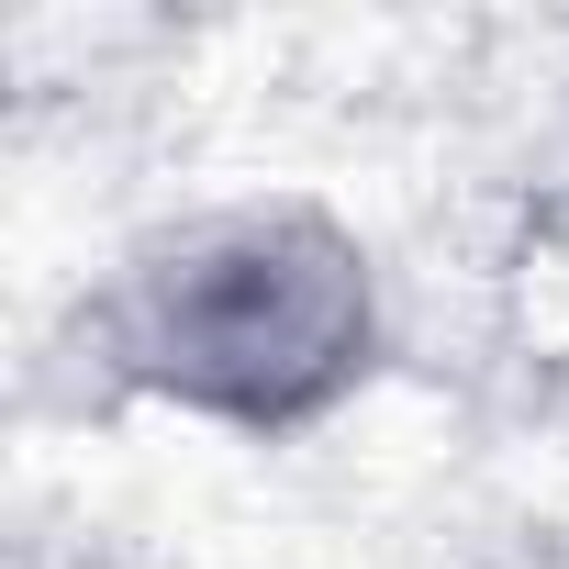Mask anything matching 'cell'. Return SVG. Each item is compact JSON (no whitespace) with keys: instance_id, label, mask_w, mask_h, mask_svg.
I'll return each mask as SVG.
<instances>
[{"instance_id":"obj_1","label":"cell","mask_w":569,"mask_h":569,"mask_svg":"<svg viewBox=\"0 0 569 569\" xmlns=\"http://www.w3.org/2000/svg\"><path fill=\"white\" fill-rule=\"evenodd\" d=\"M369 347V279L313 212H223L134 268V358L223 413H302Z\"/></svg>"}]
</instances>
